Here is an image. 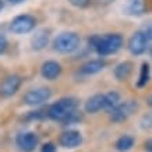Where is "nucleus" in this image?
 Here are the masks:
<instances>
[{"instance_id": "16", "label": "nucleus", "mask_w": 152, "mask_h": 152, "mask_svg": "<svg viewBox=\"0 0 152 152\" xmlns=\"http://www.w3.org/2000/svg\"><path fill=\"white\" fill-rule=\"evenodd\" d=\"M133 70H134L133 61L124 60V61H120L119 64H116L115 70H113V75H115V78L117 81H126L131 75Z\"/></svg>"}, {"instance_id": "18", "label": "nucleus", "mask_w": 152, "mask_h": 152, "mask_svg": "<svg viewBox=\"0 0 152 152\" xmlns=\"http://www.w3.org/2000/svg\"><path fill=\"white\" fill-rule=\"evenodd\" d=\"M151 81V66L148 61H142V64H141V69H140V75L138 78H137V88H144L147 87L148 83Z\"/></svg>"}, {"instance_id": "9", "label": "nucleus", "mask_w": 152, "mask_h": 152, "mask_svg": "<svg viewBox=\"0 0 152 152\" xmlns=\"http://www.w3.org/2000/svg\"><path fill=\"white\" fill-rule=\"evenodd\" d=\"M23 84V78L18 74H10L7 75L1 84H0V96L1 98H11L13 95L17 94Z\"/></svg>"}, {"instance_id": "10", "label": "nucleus", "mask_w": 152, "mask_h": 152, "mask_svg": "<svg viewBox=\"0 0 152 152\" xmlns=\"http://www.w3.org/2000/svg\"><path fill=\"white\" fill-rule=\"evenodd\" d=\"M81 144H83V134L78 130H66L59 137V145L66 149H74Z\"/></svg>"}, {"instance_id": "4", "label": "nucleus", "mask_w": 152, "mask_h": 152, "mask_svg": "<svg viewBox=\"0 0 152 152\" xmlns=\"http://www.w3.org/2000/svg\"><path fill=\"white\" fill-rule=\"evenodd\" d=\"M138 101H135V99H127L124 102H120L119 105L110 112V120L113 123H121L129 117H131L135 112L138 110Z\"/></svg>"}, {"instance_id": "32", "label": "nucleus", "mask_w": 152, "mask_h": 152, "mask_svg": "<svg viewBox=\"0 0 152 152\" xmlns=\"http://www.w3.org/2000/svg\"><path fill=\"white\" fill-rule=\"evenodd\" d=\"M148 53H149V56L152 57V46H149V49H148Z\"/></svg>"}, {"instance_id": "21", "label": "nucleus", "mask_w": 152, "mask_h": 152, "mask_svg": "<svg viewBox=\"0 0 152 152\" xmlns=\"http://www.w3.org/2000/svg\"><path fill=\"white\" fill-rule=\"evenodd\" d=\"M140 126L142 130H151L152 129V112L145 113L140 120Z\"/></svg>"}, {"instance_id": "15", "label": "nucleus", "mask_w": 152, "mask_h": 152, "mask_svg": "<svg viewBox=\"0 0 152 152\" xmlns=\"http://www.w3.org/2000/svg\"><path fill=\"white\" fill-rule=\"evenodd\" d=\"M49 39H50V35H49V31L46 29H39L32 35L31 38V46H32L34 50H43L45 48L48 46L49 43Z\"/></svg>"}, {"instance_id": "29", "label": "nucleus", "mask_w": 152, "mask_h": 152, "mask_svg": "<svg viewBox=\"0 0 152 152\" xmlns=\"http://www.w3.org/2000/svg\"><path fill=\"white\" fill-rule=\"evenodd\" d=\"M7 1H10L11 4H18V3H23L24 0H7Z\"/></svg>"}, {"instance_id": "12", "label": "nucleus", "mask_w": 152, "mask_h": 152, "mask_svg": "<svg viewBox=\"0 0 152 152\" xmlns=\"http://www.w3.org/2000/svg\"><path fill=\"white\" fill-rule=\"evenodd\" d=\"M147 1L145 0H126L123 13L129 17H141L145 14Z\"/></svg>"}, {"instance_id": "3", "label": "nucleus", "mask_w": 152, "mask_h": 152, "mask_svg": "<svg viewBox=\"0 0 152 152\" xmlns=\"http://www.w3.org/2000/svg\"><path fill=\"white\" fill-rule=\"evenodd\" d=\"M80 45H81V38L78 34L73 32V31L60 32L53 39V49L63 55H69V53L75 52L80 48Z\"/></svg>"}, {"instance_id": "7", "label": "nucleus", "mask_w": 152, "mask_h": 152, "mask_svg": "<svg viewBox=\"0 0 152 152\" xmlns=\"http://www.w3.org/2000/svg\"><path fill=\"white\" fill-rule=\"evenodd\" d=\"M149 41H148L147 35L138 29L130 37L129 42H127V49L133 56H141L144 53H147L149 49Z\"/></svg>"}, {"instance_id": "27", "label": "nucleus", "mask_w": 152, "mask_h": 152, "mask_svg": "<svg viewBox=\"0 0 152 152\" xmlns=\"http://www.w3.org/2000/svg\"><path fill=\"white\" fill-rule=\"evenodd\" d=\"M144 148H145V151H147V152H152V138L148 140V141H145Z\"/></svg>"}, {"instance_id": "13", "label": "nucleus", "mask_w": 152, "mask_h": 152, "mask_svg": "<svg viewBox=\"0 0 152 152\" xmlns=\"http://www.w3.org/2000/svg\"><path fill=\"white\" fill-rule=\"evenodd\" d=\"M84 109H85L87 113H98L101 110H105L106 109L105 94H95L91 98H88Z\"/></svg>"}, {"instance_id": "31", "label": "nucleus", "mask_w": 152, "mask_h": 152, "mask_svg": "<svg viewBox=\"0 0 152 152\" xmlns=\"http://www.w3.org/2000/svg\"><path fill=\"white\" fill-rule=\"evenodd\" d=\"M3 7H4V3H3V0H0V11L3 10Z\"/></svg>"}, {"instance_id": "14", "label": "nucleus", "mask_w": 152, "mask_h": 152, "mask_svg": "<svg viewBox=\"0 0 152 152\" xmlns=\"http://www.w3.org/2000/svg\"><path fill=\"white\" fill-rule=\"evenodd\" d=\"M105 67L106 61L103 59L88 60L80 67V74H83V75H95V74L101 73L102 70H105Z\"/></svg>"}, {"instance_id": "8", "label": "nucleus", "mask_w": 152, "mask_h": 152, "mask_svg": "<svg viewBox=\"0 0 152 152\" xmlns=\"http://www.w3.org/2000/svg\"><path fill=\"white\" fill-rule=\"evenodd\" d=\"M38 144H39V137L34 131H23L15 137V145L23 152H34Z\"/></svg>"}, {"instance_id": "25", "label": "nucleus", "mask_w": 152, "mask_h": 152, "mask_svg": "<svg viewBox=\"0 0 152 152\" xmlns=\"http://www.w3.org/2000/svg\"><path fill=\"white\" fill-rule=\"evenodd\" d=\"M7 46H9V42H7L6 37L0 34V56L3 55L6 50H7Z\"/></svg>"}, {"instance_id": "24", "label": "nucleus", "mask_w": 152, "mask_h": 152, "mask_svg": "<svg viewBox=\"0 0 152 152\" xmlns=\"http://www.w3.org/2000/svg\"><path fill=\"white\" fill-rule=\"evenodd\" d=\"M141 31L147 35L148 41H152V21H148V23L141 28Z\"/></svg>"}, {"instance_id": "26", "label": "nucleus", "mask_w": 152, "mask_h": 152, "mask_svg": "<svg viewBox=\"0 0 152 152\" xmlns=\"http://www.w3.org/2000/svg\"><path fill=\"white\" fill-rule=\"evenodd\" d=\"M41 152H56V145L53 142H45L41 148Z\"/></svg>"}, {"instance_id": "5", "label": "nucleus", "mask_w": 152, "mask_h": 152, "mask_svg": "<svg viewBox=\"0 0 152 152\" xmlns=\"http://www.w3.org/2000/svg\"><path fill=\"white\" fill-rule=\"evenodd\" d=\"M37 27V18L31 14H20L15 15L10 23V31L17 35L32 32Z\"/></svg>"}, {"instance_id": "23", "label": "nucleus", "mask_w": 152, "mask_h": 152, "mask_svg": "<svg viewBox=\"0 0 152 152\" xmlns=\"http://www.w3.org/2000/svg\"><path fill=\"white\" fill-rule=\"evenodd\" d=\"M70 4L74 7H78V9H85L91 4V0H69Z\"/></svg>"}, {"instance_id": "20", "label": "nucleus", "mask_w": 152, "mask_h": 152, "mask_svg": "<svg viewBox=\"0 0 152 152\" xmlns=\"http://www.w3.org/2000/svg\"><path fill=\"white\" fill-rule=\"evenodd\" d=\"M45 117H48V109H39V110L28 112L27 116H25V120L34 121V120H42Z\"/></svg>"}, {"instance_id": "28", "label": "nucleus", "mask_w": 152, "mask_h": 152, "mask_svg": "<svg viewBox=\"0 0 152 152\" xmlns=\"http://www.w3.org/2000/svg\"><path fill=\"white\" fill-rule=\"evenodd\" d=\"M96 1L101 6H107V4H110V3H113L115 0H96Z\"/></svg>"}, {"instance_id": "17", "label": "nucleus", "mask_w": 152, "mask_h": 152, "mask_svg": "<svg viewBox=\"0 0 152 152\" xmlns=\"http://www.w3.org/2000/svg\"><path fill=\"white\" fill-rule=\"evenodd\" d=\"M134 144H135V138H134L133 135L124 134L120 138L116 140L115 148H116V151H119V152H129L134 147Z\"/></svg>"}, {"instance_id": "30", "label": "nucleus", "mask_w": 152, "mask_h": 152, "mask_svg": "<svg viewBox=\"0 0 152 152\" xmlns=\"http://www.w3.org/2000/svg\"><path fill=\"white\" fill-rule=\"evenodd\" d=\"M147 103H148V105H149V106H151V107H152V95H149V96H148V99H147Z\"/></svg>"}, {"instance_id": "1", "label": "nucleus", "mask_w": 152, "mask_h": 152, "mask_svg": "<svg viewBox=\"0 0 152 152\" xmlns=\"http://www.w3.org/2000/svg\"><path fill=\"white\" fill-rule=\"evenodd\" d=\"M123 43H124V38L121 34L117 32L103 34V35L95 34L88 38V46L101 57L117 53L123 48Z\"/></svg>"}, {"instance_id": "19", "label": "nucleus", "mask_w": 152, "mask_h": 152, "mask_svg": "<svg viewBox=\"0 0 152 152\" xmlns=\"http://www.w3.org/2000/svg\"><path fill=\"white\" fill-rule=\"evenodd\" d=\"M105 101H106V109L105 110L112 112L116 106L121 102V96L117 91H109L105 94Z\"/></svg>"}, {"instance_id": "6", "label": "nucleus", "mask_w": 152, "mask_h": 152, "mask_svg": "<svg viewBox=\"0 0 152 152\" xmlns=\"http://www.w3.org/2000/svg\"><path fill=\"white\" fill-rule=\"evenodd\" d=\"M52 96V89L48 87H37L28 89L25 95H24L23 101L28 106H39L45 103L50 99Z\"/></svg>"}, {"instance_id": "11", "label": "nucleus", "mask_w": 152, "mask_h": 152, "mask_svg": "<svg viewBox=\"0 0 152 152\" xmlns=\"http://www.w3.org/2000/svg\"><path fill=\"white\" fill-rule=\"evenodd\" d=\"M61 64L57 63L56 60H46L43 61L41 66V75L45 80H49V81H53L61 74Z\"/></svg>"}, {"instance_id": "22", "label": "nucleus", "mask_w": 152, "mask_h": 152, "mask_svg": "<svg viewBox=\"0 0 152 152\" xmlns=\"http://www.w3.org/2000/svg\"><path fill=\"white\" fill-rule=\"evenodd\" d=\"M81 119H83V113L80 110L74 112L73 115L70 116L69 119L64 121V124H75V123H78V121H81Z\"/></svg>"}, {"instance_id": "2", "label": "nucleus", "mask_w": 152, "mask_h": 152, "mask_svg": "<svg viewBox=\"0 0 152 152\" xmlns=\"http://www.w3.org/2000/svg\"><path fill=\"white\" fill-rule=\"evenodd\" d=\"M78 110V101L74 96H64L60 98L59 101L52 103L48 107V117L55 121L64 123L74 112Z\"/></svg>"}]
</instances>
